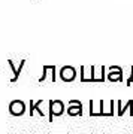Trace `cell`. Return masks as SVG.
Masks as SVG:
<instances>
[{"label": "cell", "instance_id": "5", "mask_svg": "<svg viewBox=\"0 0 133 134\" xmlns=\"http://www.w3.org/2000/svg\"><path fill=\"white\" fill-rule=\"evenodd\" d=\"M67 115L69 116H81L82 115V103L81 101L79 100H69Z\"/></svg>", "mask_w": 133, "mask_h": 134}, {"label": "cell", "instance_id": "11", "mask_svg": "<svg viewBox=\"0 0 133 134\" xmlns=\"http://www.w3.org/2000/svg\"><path fill=\"white\" fill-rule=\"evenodd\" d=\"M52 134H57V133H52ZM64 134H66V133H64Z\"/></svg>", "mask_w": 133, "mask_h": 134}, {"label": "cell", "instance_id": "6", "mask_svg": "<svg viewBox=\"0 0 133 134\" xmlns=\"http://www.w3.org/2000/svg\"><path fill=\"white\" fill-rule=\"evenodd\" d=\"M8 64L11 66V70H12V73H14V77L11 79V82L14 83V82H17L18 81V77H19V75H21V72H23V69H24V66H25V60H21L19 61V66H15L14 64V61L12 60H8Z\"/></svg>", "mask_w": 133, "mask_h": 134}, {"label": "cell", "instance_id": "8", "mask_svg": "<svg viewBox=\"0 0 133 134\" xmlns=\"http://www.w3.org/2000/svg\"><path fill=\"white\" fill-rule=\"evenodd\" d=\"M43 100H30L29 101V115L30 116H33L34 115V112L38 110V115L39 116H45V113H43L42 110H40V106H42Z\"/></svg>", "mask_w": 133, "mask_h": 134}, {"label": "cell", "instance_id": "7", "mask_svg": "<svg viewBox=\"0 0 133 134\" xmlns=\"http://www.w3.org/2000/svg\"><path fill=\"white\" fill-rule=\"evenodd\" d=\"M55 70H57V67H55V66H43V72H42V76L39 77V82L42 83L45 79H48V75L51 76V81L52 82H55V81H57Z\"/></svg>", "mask_w": 133, "mask_h": 134}, {"label": "cell", "instance_id": "13", "mask_svg": "<svg viewBox=\"0 0 133 134\" xmlns=\"http://www.w3.org/2000/svg\"><path fill=\"white\" fill-rule=\"evenodd\" d=\"M115 134H120V133H115Z\"/></svg>", "mask_w": 133, "mask_h": 134}, {"label": "cell", "instance_id": "12", "mask_svg": "<svg viewBox=\"0 0 133 134\" xmlns=\"http://www.w3.org/2000/svg\"><path fill=\"white\" fill-rule=\"evenodd\" d=\"M21 134H25V133H21Z\"/></svg>", "mask_w": 133, "mask_h": 134}, {"label": "cell", "instance_id": "9", "mask_svg": "<svg viewBox=\"0 0 133 134\" xmlns=\"http://www.w3.org/2000/svg\"><path fill=\"white\" fill-rule=\"evenodd\" d=\"M127 110H130V115L133 116V100H127L126 104H121V100H118V112H117L115 115L123 116Z\"/></svg>", "mask_w": 133, "mask_h": 134}, {"label": "cell", "instance_id": "4", "mask_svg": "<svg viewBox=\"0 0 133 134\" xmlns=\"http://www.w3.org/2000/svg\"><path fill=\"white\" fill-rule=\"evenodd\" d=\"M8 110L12 116H23L25 112V103L23 100H12L8 106Z\"/></svg>", "mask_w": 133, "mask_h": 134}, {"label": "cell", "instance_id": "3", "mask_svg": "<svg viewBox=\"0 0 133 134\" xmlns=\"http://www.w3.org/2000/svg\"><path fill=\"white\" fill-rule=\"evenodd\" d=\"M106 81L109 82H121L123 81V69L120 66H109L106 69Z\"/></svg>", "mask_w": 133, "mask_h": 134}, {"label": "cell", "instance_id": "2", "mask_svg": "<svg viewBox=\"0 0 133 134\" xmlns=\"http://www.w3.org/2000/svg\"><path fill=\"white\" fill-rule=\"evenodd\" d=\"M63 113H64V103L62 100L49 101V122H52L55 116H62Z\"/></svg>", "mask_w": 133, "mask_h": 134}, {"label": "cell", "instance_id": "10", "mask_svg": "<svg viewBox=\"0 0 133 134\" xmlns=\"http://www.w3.org/2000/svg\"><path fill=\"white\" fill-rule=\"evenodd\" d=\"M133 83V66H132V70H130V76H129V79L126 81V85L130 86Z\"/></svg>", "mask_w": 133, "mask_h": 134}, {"label": "cell", "instance_id": "1", "mask_svg": "<svg viewBox=\"0 0 133 134\" xmlns=\"http://www.w3.org/2000/svg\"><path fill=\"white\" fill-rule=\"evenodd\" d=\"M58 75H60V79L63 82H73L78 77V72L73 66H63L58 70Z\"/></svg>", "mask_w": 133, "mask_h": 134}]
</instances>
